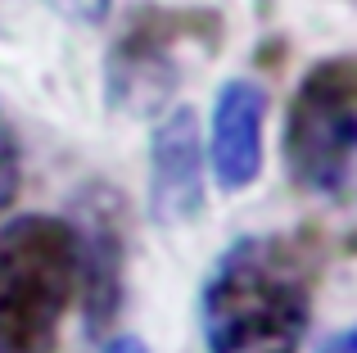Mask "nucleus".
<instances>
[{
	"label": "nucleus",
	"mask_w": 357,
	"mask_h": 353,
	"mask_svg": "<svg viewBox=\"0 0 357 353\" xmlns=\"http://www.w3.org/2000/svg\"><path fill=\"white\" fill-rule=\"evenodd\" d=\"M317 249L303 236L253 231L218 254L199 290L208 353H298L312 326Z\"/></svg>",
	"instance_id": "1"
},
{
	"label": "nucleus",
	"mask_w": 357,
	"mask_h": 353,
	"mask_svg": "<svg viewBox=\"0 0 357 353\" xmlns=\"http://www.w3.org/2000/svg\"><path fill=\"white\" fill-rule=\"evenodd\" d=\"M227 23L208 5L145 0L127 14L105 54V100L114 114H163L199 63L218 59Z\"/></svg>",
	"instance_id": "2"
},
{
	"label": "nucleus",
	"mask_w": 357,
	"mask_h": 353,
	"mask_svg": "<svg viewBox=\"0 0 357 353\" xmlns=\"http://www.w3.org/2000/svg\"><path fill=\"white\" fill-rule=\"evenodd\" d=\"M77 299V240L54 213L0 231V353H54Z\"/></svg>",
	"instance_id": "3"
},
{
	"label": "nucleus",
	"mask_w": 357,
	"mask_h": 353,
	"mask_svg": "<svg viewBox=\"0 0 357 353\" xmlns=\"http://www.w3.org/2000/svg\"><path fill=\"white\" fill-rule=\"evenodd\" d=\"M285 168L294 186L321 200H344L353 186L357 150V59L331 54L317 59L294 87L280 132Z\"/></svg>",
	"instance_id": "4"
},
{
	"label": "nucleus",
	"mask_w": 357,
	"mask_h": 353,
	"mask_svg": "<svg viewBox=\"0 0 357 353\" xmlns=\"http://www.w3.org/2000/svg\"><path fill=\"white\" fill-rule=\"evenodd\" d=\"M77 240V290L86 303V331H114L127 299V204L114 186L96 181L77 195V213L68 218Z\"/></svg>",
	"instance_id": "5"
},
{
	"label": "nucleus",
	"mask_w": 357,
	"mask_h": 353,
	"mask_svg": "<svg viewBox=\"0 0 357 353\" xmlns=\"http://www.w3.org/2000/svg\"><path fill=\"white\" fill-rule=\"evenodd\" d=\"M208 200V163L204 136L190 105L163 109L149 136V213L158 227H185Z\"/></svg>",
	"instance_id": "6"
},
{
	"label": "nucleus",
	"mask_w": 357,
	"mask_h": 353,
	"mask_svg": "<svg viewBox=\"0 0 357 353\" xmlns=\"http://www.w3.org/2000/svg\"><path fill=\"white\" fill-rule=\"evenodd\" d=\"M262 132H267V91L258 82L231 77L213 100V123L204 141V163L227 195L249 190L262 176Z\"/></svg>",
	"instance_id": "7"
},
{
	"label": "nucleus",
	"mask_w": 357,
	"mask_h": 353,
	"mask_svg": "<svg viewBox=\"0 0 357 353\" xmlns=\"http://www.w3.org/2000/svg\"><path fill=\"white\" fill-rule=\"evenodd\" d=\"M18 181H23V168H18V141H14V132H9V123L0 118V209L14 204Z\"/></svg>",
	"instance_id": "8"
},
{
	"label": "nucleus",
	"mask_w": 357,
	"mask_h": 353,
	"mask_svg": "<svg viewBox=\"0 0 357 353\" xmlns=\"http://www.w3.org/2000/svg\"><path fill=\"white\" fill-rule=\"evenodd\" d=\"M45 5H50L59 18H68V23L100 27L109 18V9H114V0H45Z\"/></svg>",
	"instance_id": "9"
},
{
	"label": "nucleus",
	"mask_w": 357,
	"mask_h": 353,
	"mask_svg": "<svg viewBox=\"0 0 357 353\" xmlns=\"http://www.w3.org/2000/svg\"><path fill=\"white\" fill-rule=\"evenodd\" d=\"M105 353H149V349H145V340H136V336H109Z\"/></svg>",
	"instance_id": "10"
},
{
	"label": "nucleus",
	"mask_w": 357,
	"mask_h": 353,
	"mask_svg": "<svg viewBox=\"0 0 357 353\" xmlns=\"http://www.w3.org/2000/svg\"><path fill=\"white\" fill-rule=\"evenodd\" d=\"M321 353H357V340H353V331H335V336L321 345Z\"/></svg>",
	"instance_id": "11"
}]
</instances>
